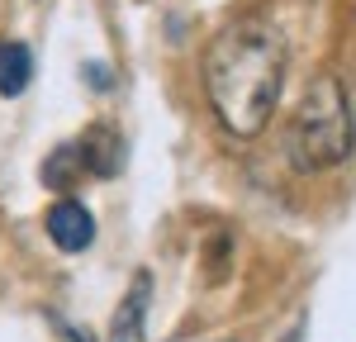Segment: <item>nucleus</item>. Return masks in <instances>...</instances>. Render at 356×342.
I'll use <instances>...</instances> for the list:
<instances>
[{"instance_id": "obj_3", "label": "nucleus", "mask_w": 356, "mask_h": 342, "mask_svg": "<svg viewBox=\"0 0 356 342\" xmlns=\"http://www.w3.org/2000/svg\"><path fill=\"white\" fill-rule=\"evenodd\" d=\"M48 238H53L62 252H86L95 243V219L81 200H57L48 209Z\"/></svg>"}, {"instance_id": "obj_5", "label": "nucleus", "mask_w": 356, "mask_h": 342, "mask_svg": "<svg viewBox=\"0 0 356 342\" xmlns=\"http://www.w3.org/2000/svg\"><path fill=\"white\" fill-rule=\"evenodd\" d=\"M76 152H81V167L95 171V176H114L124 167V147H119V133L110 124H90L86 138L76 142Z\"/></svg>"}, {"instance_id": "obj_8", "label": "nucleus", "mask_w": 356, "mask_h": 342, "mask_svg": "<svg viewBox=\"0 0 356 342\" xmlns=\"http://www.w3.org/2000/svg\"><path fill=\"white\" fill-rule=\"evenodd\" d=\"M57 333H62L67 342H90V338L81 333V328H72V323H62V318H57Z\"/></svg>"}, {"instance_id": "obj_7", "label": "nucleus", "mask_w": 356, "mask_h": 342, "mask_svg": "<svg viewBox=\"0 0 356 342\" xmlns=\"http://www.w3.org/2000/svg\"><path fill=\"white\" fill-rule=\"evenodd\" d=\"M76 171H81V152H76V142H72V147H57L53 157H48V167H43L38 181H43L48 190H67V186L76 181Z\"/></svg>"}, {"instance_id": "obj_4", "label": "nucleus", "mask_w": 356, "mask_h": 342, "mask_svg": "<svg viewBox=\"0 0 356 342\" xmlns=\"http://www.w3.org/2000/svg\"><path fill=\"white\" fill-rule=\"evenodd\" d=\"M147 304H152V276L138 271L124 304L114 309V328H110V342H143V323H147Z\"/></svg>"}, {"instance_id": "obj_1", "label": "nucleus", "mask_w": 356, "mask_h": 342, "mask_svg": "<svg viewBox=\"0 0 356 342\" xmlns=\"http://www.w3.org/2000/svg\"><path fill=\"white\" fill-rule=\"evenodd\" d=\"M285 86V43L261 19H238L204 53V95L233 138H257Z\"/></svg>"}, {"instance_id": "obj_6", "label": "nucleus", "mask_w": 356, "mask_h": 342, "mask_svg": "<svg viewBox=\"0 0 356 342\" xmlns=\"http://www.w3.org/2000/svg\"><path fill=\"white\" fill-rule=\"evenodd\" d=\"M29 76H33V53L24 43H0V95L15 100L29 90Z\"/></svg>"}, {"instance_id": "obj_2", "label": "nucleus", "mask_w": 356, "mask_h": 342, "mask_svg": "<svg viewBox=\"0 0 356 342\" xmlns=\"http://www.w3.org/2000/svg\"><path fill=\"white\" fill-rule=\"evenodd\" d=\"M352 105H347V90L337 76H318V81L304 90L295 124H290V157L300 171H318V167H337L352 157Z\"/></svg>"}]
</instances>
